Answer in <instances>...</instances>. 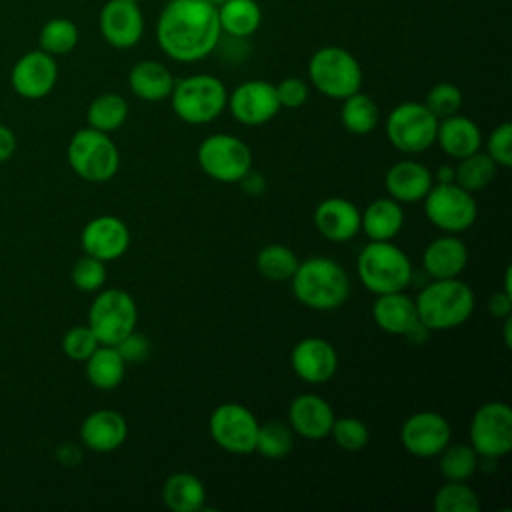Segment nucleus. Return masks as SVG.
Wrapping results in <instances>:
<instances>
[{
	"instance_id": "1",
	"label": "nucleus",
	"mask_w": 512,
	"mask_h": 512,
	"mask_svg": "<svg viewBox=\"0 0 512 512\" xmlns=\"http://www.w3.org/2000/svg\"><path fill=\"white\" fill-rule=\"evenodd\" d=\"M220 36L218 8L208 0H170L156 22L160 50L182 64L204 60Z\"/></svg>"
},
{
	"instance_id": "2",
	"label": "nucleus",
	"mask_w": 512,
	"mask_h": 512,
	"mask_svg": "<svg viewBox=\"0 0 512 512\" xmlns=\"http://www.w3.org/2000/svg\"><path fill=\"white\" fill-rule=\"evenodd\" d=\"M290 288L302 306L316 312H330L348 300L350 276L330 256H308L298 262L290 278Z\"/></svg>"
},
{
	"instance_id": "3",
	"label": "nucleus",
	"mask_w": 512,
	"mask_h": 512,
	"mask_svg": "<svg viewBox=\"0 0 512 512\" xmlns=\"http://www.w3.org/2000/svg\"><path fill=\"white\" fill-rule=\"evenodd\" d=\"M416 314L430 332L462 326L476 308V296L468 282L458 278H434L416 296Z\"/></svg>"
},
{
	"instance_id": "4",
	"label": "nucleus",
	"mask_w": 512,
	"mask_h": 512,
	"mask_svg": "<svg viewBox=\"0 0 512 512\" xmlns=\"http://www.w3.org/2000/svg\"><path fill=\"white\" fill-rule=\"evenodd\" d=\"M360 284L372 294L406 290L414 276L410 256L392 240H368L356 258Z\"/></svg>"
},
{
	"instance_id": "5",
	"label": "nucleus",
	"mask_w": 512,
	"mask_h": 512,
	"mask_svg": "<svg viewBox=\"0 0 512 512\" xmlns=\"http://www.w3.org/2000/svg\"><path fill=\"white\" fill-rule=\"evenodd\" d=\"M168 100L182 122L202 126L214 122L226 110L228 90L214 74H190L174 82Z\"/></svg>"
},
{
	"instance_id": "6",
	"label": "nucleus",
	"mask_w": 512,
	"mask_h": 512,
	"mask_svg": "<svg viewBox=\"0 0 512 512\" xmlns=\"http://www.w3.org/2000/svg\"><path fill=\"white\" fill-rule=\"evenodd\" d=\"M66 160L72 172L92 184L108 182L120 168V152L110 134L96 128H80L66 146Z\"/></svg>"
},
{
	"instance_id": "7",
	"label": "nucleus",
	"mask_w": 512,
	"mask_h": 512,
	"mask_svg": "<svg viewBox=\"0 0 512 512\" xmlns=\"http://www.w3.org/2000/svg\"><path fill=\"white\" fill-rule=\"evenodd\" d=\"M310 84L330 100H344L362 86V66L342 46H322L308 60Z\"/></svg>"
},
{
	"instance_id": "8",
	"label": "nucleus",
	"mask_w": 512,
	"mask_h": 512,
	"mask_svg": "<svg viewBox=\"0 0 512 512\" xmlns=\"http://www.w3.org/2000/svg\"><path fill=\"white\" fill-rule=\"evenodd\" d=\"M138 306L122 288H100L88 308V326L100 344L116 346L136 330Z\"/></svg>"
},
{
	"instance_id": "9",
	"label": "nucleus",
	"mask_w": 512,
	"mask_h": 512,
	"mask_svg": "<svg viewBox=\"0 0 512 512\" xmlns=\"http://www.w3.org/2000/svg\"><path fill=\"white\" fill-rule=\"evenodd\" d=\"M438 118L424 102L406 100L396 104L384 122L388 142L402 154L426 152L436 140Z\"/></svg>"
},
{
	"instance_id": "10",
	"label": "nucleus",
	"mask_w": 512,
	"mask_h": 512,
	"mask_svg": "<svg viewBox=\"0 0 512 512\" xmlns=\"http://www.w3.org/2000/svg\"><path fill=\"white\" fill-rule=\"evenodd\" d=\"M196 160L208 178L220 184H238L252 168V150L242 138L216 132L198 144Z\"/></svg>"
},
{
	"instance_id": "11",
	"label": "nucleus",
	"mask_w": 512,
	"mask_h": 512,
	"mask_svg": "<svg viewBox=\"0 0 512 512\" xmlns=\"http://www.w3.org/2000/svg\"><path fill=\"white\" fill-rule=\"evenodd\" d=\"M422 202L428 222L446 234L466 232L478 218L474 194L456 182H434Z\"/></svg>"
},
{
	"instance_id": "12",
	"label": "nucleus",
	"mask_w": 512,
	"mask_h": 512,
	"mask_svg": "<svg viewBox=\"0 0 512 512\" xmlns=\"http://www.w3.org/2000/svg\"><path fill=\"white\" fill-rule=\"evenodd\" d=\"M468 444L480 460H498L512 450V408L506 402L490 400L478 406L470 418Z\"/></svg>"
},
{
	"instance_id": "13",
	"label": "nucleus",
	"mask_w": 512,
	"mask_h": 512,
	"mask_svg": "<svg viewBox=\"0 0 512 512\" xmlns=\"http://www.w3.org/2000/svg\"><path fill=\"white\" fill-rule=\"evenodd\" d=\"M258 418L238 402H222L208 416V434L228 454L248 456L256 450Z\"/></svg>"
},
{
	"instance_id": "14",
	"label": "nucleus",
	"mask_w": 512,
	"mask_h": 512,
	"mask_svg": "<svg viewBox=\"0 0 512 512\" xmlns=\"http://www.w3.org/2000/svg\"><path fill=\"white\" fill-rule=\"evenodd\" d=\"M448 442H452V426L448 418L436 410H418L400 426V444L416 458H434Z\"/></svg>"
},
{
	"instance_id": "15",
	"label": "nucleus",
	"mask_w": 512,
	"mask_h": 512,
	"mask_svg": "<svg viewBox=\"0 0 512 512\" xmlns=\"http://www.w3.org/2000/svg\"><path fill=\"white\" fill-rule=\"evenodd\" d=\"M226 108L236 122L244 126H262L276 118L282 106L276 94V84L268 80H246L228 92Z\"/></svg>"
},
{
	"instance_id": "16",
	"label": "nucleus",
	"mask_w": 512,
	"mask_h": 512,
	"mask_svg": "<svg viewBox=\"0 0 512 512\" xmlns=\"http://www.w3.org/2000/svg\"><path fill=\"white\" fill-rule=\"evenodd\" d=\"M58 82L56 56L44 50H30L22 54L10 72L14 92L26 100H40L48 96Z\"/></svg>"
},
{
	"instance_id": "17",
	"label": "nucleus",
	"mask_w": 512,
	"mask_h": 512,
	"mask_svg": "<svg viewBox=\"0 0 512 512\" xmlns=\"http://www.w3.org/2000/svg\"><path fill=\"white\" fill-rule=\"evenodd\" d=\"M80 246L84 254H90L102 262H114L130 248L128 224L114 214L94 216L80 232Z\"/></svg>"
},
{
	"instance_id": "18",
	"label": "nucleus",
	"mask_w": 512,
	"mask_h": 512,
	"mask_svg": "<svg viewBox=\"0 0 512 512\" xmlns=\"http://www.w3.org/2000/svg\"><path fill=\"white\" fill-rule=\"evenodd\" d=\"M290 366L302 382L324 384L338 370V352L320 336H304L292 346Z\"/></svg>"
},
{
	"instance_id": "19",
	"label": "nucleus",
	"mask_w": 512,
	"mask_h": 512,
	"mask_svg": "<svg viewBox=\"0 0 512 512\" xmlns=\"http://www.w3.org/2000/svg\"><path fill=\"white\" fill-rule=\"evenodd\" d=\"M102 38L118 50L132 48L144 34V16L138 2L108 0L98 16Z\"/></svg>"
},
{
	"instance_id": "20",
	"label": "nucleus",
	"mask_w": 512,
	"mask_h": 512,
	"mask_svg": "<svg viewBox=\"0 0 512 512\" xmlns=\"http://www.w3.org/2000/svg\"><path fill=\"white\" fill-rule=\"evenodd\" d=\"M334 408L316 392H302L288 404V426L306 440H324L334 424Z\"/></svg>"
},
{
	"instance_id": "21",
	"label": "nucleus",
	"mask_w": 512,
	"mask_h": 512,
	"mask_svg": "<svg viewBox=\"0 0 512 512\" xmlns=\"http://www.w3.org/2000/svg\"><path fill=\"white\" fill-rule=\"evenodd\" d=\"M312 222L322 238L344 244L360 232V210L348 198L330 196L318 202L312 214Z\"/></svg>"
},
{
	"instance_id": "22",
	"label": "nucleus",
	"mask_w": 512,
	"mask_h": 512,
	"mask_svg": "<svg viewBox=\"0 0 512 512\" xmlns=\"http://www.w3.org/2000/svg\"><path fill=\"white\" fill-rule=\"evenodd\" d=\"M128 438L126 418L112 408H98L90 412L80 424V442L86 450L108 454L118 450Z\"/></svg>"
},
{
	"instance_id": "23",
	"label": "nucleus",
	"mask_w": 512,
	"mask_h": 512,
	"mask_svg": "<svg viewBox=\"0 0 512 512\" xmlns=\"http://www.w3.org/2000/svg\"><path fill=\"white\" fill-rule=\"evenodd\" d=\"M434 184L432 170L418 160L394 162L384 174V188L400 204L420 202Z\"/></svg>"
},
{
	"instance_id": "24",
	"label": "nucleus",
	"mask_w": 512,
	"mask_h": 512,
	"mask_svg": "<svg viewBox=\"0 0 512 512\" xmlns=\"http://www.w3.org/2000/svg\"><path fill=\"white\" fill-rule=\"evenodd\" d=\"M468 266V246L458 234H442L428 242L422 252V268L434 278H458Z\"/></svg>"
},
{
	"instance_id": "25",
	"label": "nucleus",
	"mask_w": 512,
	"mask_h": 512,
	"mask_svg": "<svg viewBox=\"0 0 512 512\" xmlns=\"http://www.w3.org/2000/svg\"><path fill=\"white\" fill-rule=\"evenodd\" d=\"M370 312L374 324L392 336H406L420 322L414 298H410L404 290L376 294Z\"/></svg>"
},
{
	"instance_id": "26",
	"label": "nucleus",
	"mask_w": 512,
	"mask_h": 512,
	"mask_svg": "<svg viewBox=\"0 0 512 512\" xmlns=\"http://www.w3.org/2000/svg\"><path fill=\"white\" fill-rule=\"evenodd\" d=\"M434 144H438L448 158L460 160L482 148V130L472 118L458 112L438 120Z\"/></svg>"
},
{
	"instance_id": "27",
	"label": "nucleus",
	"mask_w": 512,
	"mask_h": 512,
	"mask_svg": "<svg viewBox=\"0 0 512 512\" xmlns=\"http://www.w3.org/2000/svg\"><path fill=\"white\" fill-rule=\"evenodd\" d=\"M404 226V208L390 196L372 200L360 212V232L368 240H394Z\"/></svg>"
},
{
	"instance_id": "28",
	"label": "nucleus",
	"mask_w": 512,
	"mask_h": 512,
	"mask_svg": "<svg viewBox=\"0 0 512 512\" xmlns=\"http://www.w3.org/2000/svg\"><path fill=\"white\" fill-rule=\"evenodd\" d=\"M174 82L172 72L158 60H140L128 72V86L132 94L144 102L170 98Z\"/></svg>"
},
{
	"instance_id": "29",
	"label": "nucleus",
	"mask_w": 512,
	"mask_h": 512,
	"mask_svg": "<svg viewBox=\"0 0 512 512\" xmlns=\"http://www.w3.org/2000/svg\"><path fill=\"white\" fill-rule=\"evenodd\" d=\"M162 502L172 512H198L206 506V486L192 472H174L162 484Z\"/></svg>"
},
{
	"instance_id": "30",
	"label": "nucleus",
	"mask_w": 512,
	"mask_h": 512,
	"mask_svg": "<svg viewBox=\"0 0 512 512\" xmlns=\"http://www.w3.org/2000/svg\"><path fill=\"white\" fill-rule=\"evenodd\" d=\"M86 378L98 390H114L126 376V360L120 356L116 346L100 344L86 360Z\"/></svg>"
},
{
	"instance_id": "31",
	"label": "nucleus",
	"mask_w": 512,
	"mask_h": 512,
	"mask_svg": "<svg viewBox=\"0 0 512 512\" xmlns=\"http://www.w3.org/2000/svg\"><path fill=\"white\" fill-rule=\"evenodd\" d=\"M216 8L220 30L232 38H248L260 28L262 10L256 0H226Z\"/></svg>"
},
{
	"instance_id": "32",
	"label": "nucleus",
	"mask_w": 512,
	"mask_h": 512,
	"mask_svg": "<svg viewBox=\"0 0 512 512\" xmlns=\"http://www.w3.org/2000/svg\"><path fill=\"white\" fill-rule=\"evenodd\" d=\"M128 112H130V106L122 94L104 92V94H98L88 104L86 122L90 128L112 134L124 126V122L128 120Z\"/></svg>"
},
{
	"instance_id": "33",
	"label": "nucleus",
	"mask_w": 512,
	"mask_h": 512,
	"mask_svg": "<svg viewBox=\"0 0 512 512\" xmlns=\"http://www.w3.org/2000/svg\"><path fill=\"white\" fill-rule=\"evenodd\" d=\"M340 122L344 130L350 134H356V136L370 134L380 122V108L368 94L358 90L342 100Z\"/></svg>"
},
{
	"instance_id": "34",
	"label": "nucleus",
	"mask_w": 512,
	"mask_h": 512,
	"mask_svg": "<svg viewBox=\"0 0 512 512\" xmlns=\"http://www.w3.org/2000/svg\"><path fill=\"white\" fill-rule=\"evenodd\" d=\"M496 172V162L484 150H478L458 160V164L454 166V182L474 194L486 188L496 178Z\"/></svg>"
},
{
	"instance_id": "35",
	"label": "nucleus",
	"mask_w": 512,
	"mask_h": 512,
	"mask_svg": "<svg viewBox=\"0 0 512 512\" xmlns=\"http://www.w3.org/2000/svg\"><path fill=\"white\" fill-rule=\"evenodd\" d=\"M298 256L292 248L286 244H266L260 248L256 254V270L262 278L272 280V282H286L292 278L296 266H298Z\"/></svg>"
},
{
	"instance_id": "36",
	"label": "nucleus",
	"mask_w": 512,
	"mask_h": 512,
	"mask_svg": "<svg viewBox=\"0 0 512 512\" xmlns=\"http://www.w3.org/2000/svg\"><path fill=\"white\" fill-rule=\"evenodd\" d=\"M480 468V456L470 444L448 442L438 454V470L444 480H470Z\"/></svg>"
},
{
	"instance_id": "37",
	"label": "nucleus",
	"mask_w": 512,
	"mask_h": 512,
	"mask_svg": "<svg viewBox=\"0 0 512 512\" xmlns=\"http://www.w3.org/2000/svg\"><path fill=\"white\" fill-rule=\"evenodd\" d=\"M80 32L78 26L70 18H50L38 34V48L52 54V56H64L72 52L78 44Z\"/></svg>"
},
{
	"instance_id": "38",
	"label": "nucleus",
	"mask_w": 512,
	"mask_h": 512,
	"mask_svg": "<svg viewBox=\"0 0 512 512\" xmlns=\"http://www.w3.org/2000/svg\"><path fill=\"white\" fill-rule=\"evenodd\" d=\"M432 508L436 512H478L480 498L466 480H444L432 498Z\"/></svg>"
},
{
	"instance_id": "39",
	"label": "nucleus",
	"mask_w": 512,
	"mask_h": 512,
	"mask_svg": "<svg viewBox=\"0 0 512 512\" xmlns=\"http://www.w3.org/2000/svg\"><path fill=\"white\" fill-rule=\"evenodd\" d=\"M292 446H294V432L288 426V422L268 420L258 426L254 452H258L260 456L268 460H280L290 454Z\"/></svg>"
},
{
	"instance_id": "40",
	"label": "nucleus",
	"mask_w": 512,
	"mask_h": 512,
	"mask_svg": "<svg viewBox=\"0 0 512 512\" xmlns=\"http://www.w3.org/2000/svg\"><path fill=\"white\" fill-rule=\"evenodd\" d=\"M344 452H360L370 440L368 424L358 416H338L328 434Z\"/></svg>"
},
{
	"instance_id": "41",
	"label": "nucleus",
	"mask_w": 512,
	"mask_h": 512,
	"mask_svg": "<svg viewBox=\"0 0 512 512\" xmlns=\"http://www.w3.org/2000/svg\"><path fill=\"white\" fill-rule=\"evenodd\" d=\"M424 104L440 120V118L460 112V108L464 104V94L452 82H438L426 92Z\"/></svg>"
},
{
	"instance_id": "42",
	"label": "nucleus",
	"mask_w": 512,
	"mask_h": 512,
	"mask_svg": "<svg viewBox=\"0 0 512 512\" xmlns=\"http://www.w3.org/2000/svg\"><path fill=\"white\" fill-rule=\"evenodd\" d=\"M70 280L80 292H98L106 284V262L84 254L74 262Z\"/></svg>"
},
{
	"instance_id": "43",
	"label": "nucleus",
	"mask_w": 512,
	"mask_h": 512,
	"mask_svg": "<svg viewBox=\"0 0 512 512\" xmlns=\"http://www.w3.org/2000/svg\"><path fill=\"white\" fill-rule=\"evenodd\" d=\"M98 346L100 342L88 324L72 326L62 336V352L74 362H84Z\"/></svg>"
},
{
	"instance_id": "44",
	"label": "nucleus",
	"mask_w": 512,
	"mask_h": 512,
	"mask_svg": "<svg viewBox=\"0 0 512 512\" xmlns=\"http://www.w3.org/2000/svg\"><path fill=\"white\" fill-rule=\"evenodd\" d=\"M484 152L496 162L498 168L512 166V124L510 122H500L496 128L490 130Z\"/></svg>"
},
{
	"instance_id": "45",
	"label": "nucleus",
	"mask_w": 512,
	"mask_h": 512,
	"mask_svg": "<svg viewBox=\"0 0 512 512\" xmlns=\"http://www.w3.org/2000/svg\"><path fill=\"white\" fill-rule=\"evenodd\" d=\"M276 94L282 108H300L306 104L310 88L308 84L298 76H288L280 84H276Z\"/></svg>"
},
{
	"instance_id": "46",
	"label": "nucleus",
	"mask_w": 512,
	"mask_h": 512,
	"mask_svg": "<svg viewBox=\"0 0 512 512\" xmlns=\"http://www.w3.org/2000/svg\"><path fill=\"white\" fill-rule=\"evenodd\" d=\"M116 350L126 360V364H138V362H142V360H146L150 356L152 344H150L148 336H144L142 332L132 330L128 336H124L116 344Z\"/></svg>"
},
{
	"instance_id": "47",
	"label": "nucleus",
	"mask_w": 512,
	"mask_h": 512,
	"mask_svg": "<svg viewBox=\"0 0 512 512\" xmlns=\"http://www.w3.org/2000/svg\"><path fill=\"white\" fill-rule=\"evenodd\" d=\"M488 312H490L494 318H500V320L512 316V294L506 292V290L494 292V294L488 298Z\"/></svg>"
},
{
	"instance_id": "48",
	"label": "nucleus",
	"mask_w": 512,
	"mask_h": 512,
	"mask_svg": "<svg viewBox=\"0 0 512 512\" xmlns=\"http://www.w3.org/2000/svg\"><path fill=\"white\" fill-rule=\"evenodd\" d=\"M238 184H240V188H242L248 196H260V194H264V190H266V186H268L264 174L258 172V170H254V168H250Z\"/></svg>"
},
{
	"instance_id": "49",
	"label": "nucleus",
	"mask_w": 512,
	"mask_h": 512,
	"mask_svg": "<svg viewBox=\"0 0 512 512\" xmlns=\"http://www.w3.org/2000/svg\"><path fill=\"white\" fill-rule=\"evenodd\" d=\"M82 448L80 444L76 442H62L58 448H56V460L62 464V466H76L80 464L82 460Z\"/></svg>"
},
{
	"instance_id": "50",
	"label": "nucleus",
	"mask_w": 512,
	"mask_h": 512,
	"mask_svg": "<svg viewBox=\"0 0 512 512\" xmlns=\"http://www.w3.org/2000/svg\"><path fill=\"white\" fill-rule=\"evenodd\" d=\"M16 152V134L6 124H0V164L10 160Z\"/></svg>"
},
{
	"instance_id": "51",
	"label": "nucleus",
	"mask_w": 512,
	"mask_h": 512,
	"mask_svg": "<svg viewBox=\"0 0 512 512\" xmlns=\"http://www.w3.org/2000/svg\"><path fill=\"white\" fill-rule=\"evenodd\" d=\"M432 176H434V182H440V184H444V182H454V166L444 164V166H440Z\"/></svg>"
},
{
	"instance_id": "52",
	"label": "nucleus",
	"mask_w": 512,
	"mask_h": 512,
	"mask_svg": "<svg viewBox=\"0 0 512 512\" xmlns=\"http://www.w3.org/2000/svg\"><path fill=\"white\" fill-rule=\"evenodd\" d=\"M208 2H210V4H214V6H220V4H224L226 0H208Z\"/></svg>"
},
{
	"instance_id": "53",
	"label": "nucleus",
	"mask_w": 512,
	"mask_h": 512,
	"mask_svg": "<svg viewBox=\"0 0 512 512\" xmlns=\"http://www.w3.org/2000/svg\"><path fill=\"white\" fill-rule=\"evenodd\" d=\"M132 2H140V0H132Z\"/></svg>"
}]
</instances>
